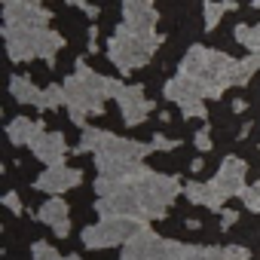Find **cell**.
<instances>
[{
    "instance_id": "obj_6",
    "label": "cell",
    "mask_w": 260,
    "mask_h": 260,
    "mask_svg": "<svg viewBox=\"0 0 260 260\" xmlns=\"http://www.w3.org/2000/svg\"><path fill=\"white\" fill-rule=\"evenodd\" d=\"M251 92H260V71H257V77L251 80Z\"/></svg>"
},
{
    "instance_id": "obj_8",
    "label": "cell",
    "mask_w": 260,
    "mask_h": 260,
    "mask_svg": "<svg viewBox=\"0 0 260 260\" xmlns=\"http://www.w3.org/2000/svg\"><path fill=\"white\" fill-rule=\"evenodd\" d=\"M257 4H260V0H257Z\"/></svg>"
},
{
    "instance_id": "obj_7",
    "label": "cell",
    "mask_w": 260,
    "mask_h": 260,
    "mask_svg": "<svg viewBox=\"0 0 260 260\" xmlns=\"http://www.w3.org/2000/svg\"><path fill=\"white\" fill-rule=\"evenodd\" d=\"M251 116H254V119H260V104H254V110H251Z\"/></svg>"
},
{
    "instance_id": "obj_1",
    "label": "cell",
    "mask_w": 260,
    "mask_h": 260,
    "mask_svg": "<svg viewBox=\"0 0 260 260\" xmlns=\"http://www.w3.org/2000/svg\"><path fill=\"white\" fill-rule=\"evenodd\" d=\"M181 55H184V40H181V37L169 40V43L162 46V52H159V58H162V61H172V64H175Z\"/></svg>"
},
{
    "instance_id": "obj_2",
    "label": "cell",
    "mask_w": 260,
    "mask_h": 260,
    "mask_svg": "<svg viewBox=\"0 0 260 260\" xmlns=\"http://www.w3.org/2000/svg\"><path fill=\"white\" fill-rule=\"evenodd\" d=\"M89 64H92L95 71H101L104 77H113V74H116V68H113L107 58H101V55H92V58H89Z\"/></svg>"
},
{
    "instance_id": "obj_4",
    "label": "cell",
    "mask_w": 260,
    "mask_h": 260,
    "mask_svg": "<svg viewBox=\"0 0 260 260\" xmlns=\"http://www.w3.org/2000/svg\"><path fill=\"white\" fill-rule=\"evenodd\" d=\"M71 199H74L77 205H89V202H92V190H89V187H80V190L71 193Z\"/></svg>"
},
{
    "instance_id": "obj_5",
    "label": "cell",
    "mask_w": 260,
    "mask_h": 260,
    "mask_svg": "<svg viewBox=\"0 0 260 260\" xmlns=\"http://www.w3.org/2000/svg\"><path fill=\"white\" fill-rule=\"evenodd\" d=\"M25 202H28L31 208H37V205H43V196H40L37 190H25Z\"/></svg>"
},
{
    "instance_id": "obj_3",
    "label": "cell",
    "mask_w": 260,
    "mask_h": 260,
    "mask_svg": "<svg viewBox=\"0 0 260 260\" xmlns=\"http://www.w3.org/2000/svg\"><path fill=\"white\" fill-rule=\"evenodd\" d=\"M40 156H58V141L55 138H40Z\"/></svg>"
}]
</instances>
